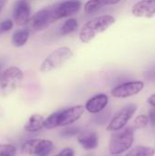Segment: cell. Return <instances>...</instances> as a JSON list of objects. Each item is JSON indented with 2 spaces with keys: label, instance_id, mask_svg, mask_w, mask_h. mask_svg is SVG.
Instances as JSON below:
<instances>
[{
  "label": "cell",
  "instance_id": "obj_1",
  "mask_svg": "<svg viewBox=\"0 0 155 156\" xmlns=\"http://www.w3.org/2000/svg\"><path fill=\"white\" fill-rule=\"evenodd\" d=\"M85 108L82 105H76L68 109L53 112L44 121L43 127L51 130L57 127L69 126L77 122L84 113Z\"/></svg>",
  "mask_w": 155,
  "mask_h": 156
},
{
  "label": "cell",
  "instance_id": "obj_2",
  "mask_svg": "<svg viewBox=\"0 0 155 156\" xmlns=\"http://www.w3.org/2000/svg\"><path fill=\"white\" fill-rule=\"evenodd\" d=\"M115 23V17L111 15H104L95 17L87 22L79 32V38L83 43H89L97 35L106 31Z\"/></svg>",
  "mask_w": 155,
  "mask_h": 156
},
{
  "label": "cell",
  "instance_id": "obj_3",
  "mask_svg": "<svg viewBox=\"0 0 155 156\" xmlns=\"http://www.w3.org/2000/svg\"><path fill=\"white\" fill-rule=\"evenodd\" d=\"M134 142V129L124 127L114 132L109 143V152L112 155H121L130 150Z\"/></svg>",
  "mask_w": 155,
  "mask_h": 156
},
{
  "label": "cell",
  "instance_id": "obj_4",
  "mask_svg": "<svg viewBox=\"0 0 155 156\" xmlns=\"http://www.w3.org/2000/svg\"><path fill=\"white\" fill-rule=\"evenodd\" d=\"M73 56L72 50L68 47H61L52 51L41 63L40 71L48 73L62 67Z\"/></svg>",
  "mask_w": 155,
  "mask_h": 156
},
{
  "label": "cell",
  "instance_id": "obj_5",
  "mask_svg": "<svg viewBox=\"0 0 155 156\" xmlns=\"http://www.w3.org/2000/svg\"><path fill=\"white\" fill-rule=\"evenodd\" d=\"M24 74L17 67H10L0 74V90L3 95H9L16 91L23 80Z\"/></svg>",
  "mask_w": 155,
  "mask_h": 156
},
{
  "label": "cell",
  "instance_id": "obj_6",
  "mask_svg": "<svg viewBox=\"0 0 155 156\" xmlns=\"http://www.w3.org/2000/svg\"><path fill=\"white\" fill-rule=\"evenodd\" d=\"M53 148V142L47 139H31L21 145L22 153L31 156H48Z\"/></svg>",
  "mask_w": 155,
  "mask_h": 156
},
{
  "label": "cell",
  "instance_id": "obj_7",
  "mask_svg": "<svg viewBox=\"0 0 155 156\" xmlns=\"http://www.w3.org/2000/svg\"><path fill=\"white\" fill-rule=\"evenodd\" d=\"M136 104H128L123 107L119 112L115 114V116L111 119L107 126V131L109 132H116L122 128H124L129 121L132 118L134 113L137 112Z\"/></svg>",
  "mask_w": 155,
  "mask_h": 156
},
{
  "label": "cell",
  "instance_id": "obj_8",
  "mask_svg": "<svg viewBox=\"0 0 155 156\" xmlns=\"http://www.w3.org/2000/svg\"><path fill=\"white\" fill-rule=\"evenodd\" d=\"M81 5L82 3L80 0H66L51 6L53 22L76 14L80 9Z\"/></svg>",
  "mask_w": 155,
  "mask_h": 156
},
{
  "label": "cell",
  "instance_id": "obj_9",
  "mask_svg": "<svg viewBox=\"0 0 155 156\" xmlns=\"http://www.w3.org/2000/svg\"><path fill=\"white\" fill-rule=\"evenodd\" d=\"M144 88L143 81L141 80H132L124 82L121 85L116 86L111 91V94L114 98L124 99L129 98L140 93Z\"/></svg>",
  "mask_w": 155,
  "mask_h": 156
},
{
  "label": "cell",
  "instance_id": "obj_10",
  "mask_svg": "<svg viewBox=\"0 0 155 156\" xmlns=\"http://www.w3.org/2000/svg\"><path fill=\"white\" fill-rule=\"evenodd\" d=\"M28 22H29L30 27L36 32H39V31L46 29L50 24L54 23L52 19L50 7L39 10L32 17H30Z\"/></svg>",
  "mask_w": 155,
  "mask_h": 156
},
{
  "label": "cell",
  "instance_id": "obj_11",
  "mask_svg": "<svg viewBox=\"0 0 155 156\" xmlns=\"http://www.w3.org/2000/svg\"><path fill=\"white\" fill-rule=\"evenodd\" d=\"M31 8L27 0H17L13 9V18L16 25L26 24L30 19Z\"/></svg>",
  "mask_w": 155,
  "mask_h": 156
},
{
  "label": "cell",
  "instance_id": "obj_12",
  "mask_svg": "<svg viewBox=\"0 0 155 156\" xmlns=\"http://www.w3.org/2000/svg\"><path fill=\"white\" fill-rule=\"evenodd\" d=\"M132 13L136 17H155V0H141L132 8Z\"/></svg>",
  "mask_w": 155,
  "mask_h": 156
},
{
  "label": "cell",
  "instance_id": "obj_13",
  "mask_svg": "<svg viewBox=\"0 0 155 156\" xmlns=\"http://www.w3.org/2000/svg\"><path fill=\"white\" fill-rule=\"evenodd\" d=\"M108 103H109V97L104 93H100L90 98L86 102L84 108L90 113L98 114L107 107Z\"/></svg>",
  "mask_w": 155,
  "mask_h": 156
},
{
  "label": "cell",
  "instance_id": "obj_14",
  "mask_svg": "<svg viewBox=\"0 0 155 156\" xmlns=\"http://www.w3.org/2000/svg\"><path fill=\"white\" fill-rule=\"evenodd\" d=\"M77 136L79 144L87 151L94 150L99 145V136L94 132H79Z\"/></svg>",
  "mask_w": 155,
  "mask_h": 156
},
{
  "label": "cell",
  "instance_id": "obj_15",
  "mask_svg": "<svg viewBox=\"0 0 155 156\" xmlns=\"http://www.w3.org/2000/svg\"><path fill=\"white\" fill-rule=\"evenodd\" d=\"M121 0H89L84 5V11L88 15L94 14L104 6L116 5Z\"/></svg>",
  "mask_w": 155,
  "mask_h": 156
},
{
  "label": "cell",
  "instance_id": "obj_16",
  "mask_svg": "<svg viewBox=\"0 0 155 156\" xmlns=\"http://www.w3.org/2000/svg\"><path fill=\"white\" fill-rule=\"evenodd\" d=\"M45 118L41 114H33L31 115L26 122L24 125V130L27 133H37L42 130Z\"/></svg>",
  "mask_w": 155,
  "mask_h": 156
},
{
  "label": "cell",
  "instance_id": "obj_17",
  "mask_svg": "<svg viewBox=\"0 0 155 156\" xmlns=\"http://www.w3.org/2000/svg\"><path fill=\"white\" fill-rule=\"evenodd\" d=\"M29 38V31L27 29H18L13 33L12 44L15 47L20 48L26 45Z\"/></svg>",
  "mask_w": 155,
  "mask_h": 156
},
{
  "label": "cell",
  "instance_id": "obj_18",
  "mask_svg": "<svg viewBox=\"0 0 155 156\" xmlns=\"http://www.w3.org/2000/svg\"><path fill=\"white\" fill-rule=\"evenodd\" d=\"M155 150L149 146L139 145L132 149L125 156H154Z\"/></svg>",
  "mask_w": 155,
  "mask_h": 156
},
{
  "label": "cell",
  "instance_id": "obj_19",
  "mask_svg": "<svg viewBox=\"0 0 155 156\" xmlns=\"http://www.w3.org/2000/svg\"><path fill=\"white\" fill-rule=\"evenodd\" d=\"M79 27V23L75 18H69L67 19L60 27V35L66 36L74 31H76Z\"/></svg>",
  "mask_w": 155,
  "mask_h": 156
},
{
  "label": "cell",
  "instance_id": "obj_20",
  "mask_svg": "<svg viewBox=\"0 0 155 156\" xmlns=\"http://www.w3.org/2000/svg\"><path fill=\"white\" fill-rule=\"evenodd\" d=\"M16 154V148L10 144H0V156H15Z\"/></svg>",
  "mask_w": 155,
  "mask_h": 156
},
{
  "label": "cell",
  "instance_id": "obj_21",
  "mask_svg": "<svg viewBox=\"0 0 155 156\" xmlns=\"http://www.w3.org/2000/svg\"><path fill=\"white\" fill-rule=\"evenodd\" d=\"M149 123H150V122H149V118L147 115H144V114L138 115L133 121V129L145 128Z\"/></svg>",
  "mask_w": 155,
  "mask_h": 156
},
{
  "label": "cell",
  "instance_id": "obj_22",
  "mask_svg": "<svg viewBox=\"0 0 155 156\" xmlns=\"http://www.w3.org/2000/svg\"><path fill=\"white\" fill-rule=\"evenodd\" d=\"M80 130L77 127H69V128H66L61 132V135L64 137H72V136H76L79 133Z\"/></svg>",
  "mask_w": 155,
  "mask_h": 156
},
{
  "label": "cell",
  "instance_id": "obj_23",
  "mask_svg": "<svg viewBox=\"0 0 155 156\" xmlns=\"http://www.w3.org/2000/svg\"><path fill=\"white\" fill-rule=\"evenodd\" d=\"M14 27V23L10 19L4 20L0 23V33H5L11 30Z\"/></svg>",
  "mask_w": 155,
  "mask_h": 156
},
{
  "label": "cell",
  "instance_id": "obj_24",
  "mask_svg": "<svg viewBox=\"0 0 155 156\" xmlns=\"http://www.w3.org/2000/svg\"><path fill=\"white\" fill-rule=\"evenodd\" d=\"M75 155V152L72 148L67 147L64 148L63 150H61L58 154H56L55 156H74Z\"/></svg>",
  "mask_w": 155,
  "mask_h": 156
},
{
  "label": "cell",
  "instance_id": "obj_25",
  "mask_svg": "<svg viewBox=\"0 0 155 156\" xmlns=\"http://www.w3.org/2000/svg\"><path fill=\"white\" fill-rule=\"evenodd\" d=\"M148 118H149V122L150 123L153 125V126H155V107H153L149 110L148 112Z\"/></svg>",
  "mask_w": 155,
  "mask_h": 156
},
{
  "label": "cell",
  "instance_id": "obj_26",
  "mask_svg": "<svg viewBox=\"0 0 155 156\" xmlns=\"http://www.w3.org/2000/svg\"><path fill=\"white\" fill-rule=\"evenodd\" d=\"M147 102L152 106V107H155V93L151 95L148 99H147Z\"/></svg>",
  "mask_w": 155,
  "mask_h": 156
},
{
  "label": "cell",
  "instance_id": "obj_27",
  "mask_svg": "<svg viewBox=\"0 0 155 156\" xmlns=\"http://www.w3.org/2000/svg\"><path fill=\"white\" fill-rule=\"evenodd\" d=\"M7 2H8V0H0V13L3 10V8L5 6Z\"/></svg>",
  "mask_w": 155,
  "mask_h": 156
},
{
  "label": "cell",
  "instance_id": "obj_28",
  "mask_svg": "<svg viewBox=\"0 0 155 156\" xmlns=\"http://www.w3.org/2000/svg\"><path fill=\"white\" fill-rule=\"evenodd\" d=\"M112 156H121V155H112Z\"/></svg>",
  "mask_w": 155,
  "mask_h": 156
},
{
  "label": "cell",
  "instance_id": "obj_29",
  "mask_svg": "<svg viewBox=\"0 0 155 156\" xmlns=\"http://www.w3.org/2000/svg\"><path fill=\"white\" fill-rule=\"evenodd\" d=\"M86 156H92V155H86Z\"/></svg>",
  "mask_w": 155,
  "mask_h": 156
}]
</instances>
